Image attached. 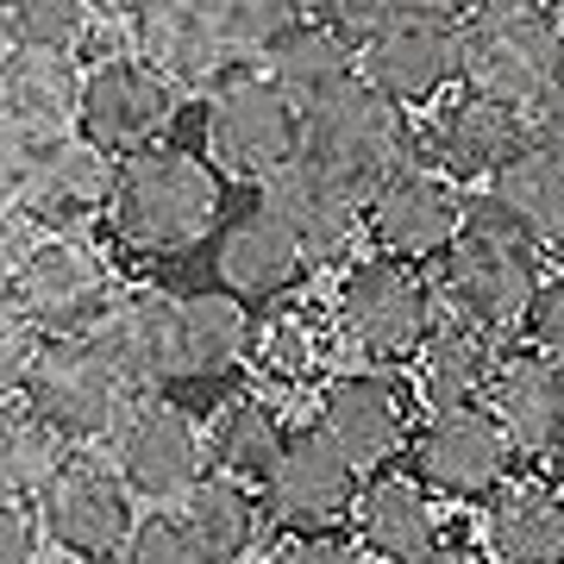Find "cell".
<instances>
[{
	"label": "cell",
	"instance_id": "obj_1",
	"mask_svg": "<svg viewBox=\"0 0 564 564\" xmlns=\"http://www.w3.org/2000/svg\"><path fill=\"white\" fill-rule=\"evenodd\" d=\"M440 289L452 302V314L464 326H477L484 339L514 333L527 321V307L540 295V251L502 214L496 195H464V220H458L452 251H445Z\"/></svg>",
	"mask_w": 564,
	"mask_h": 564
},
{
	"label": "cell",
	"instance_id": "obj_2",
	"mask_svg": "<svg viewBox=\"0 0 564 564\" xmlns=\"http://www.w3.org/2000/svg\"><path fill=\"white\" fill-rule=\"evenodd\" d=\"M458 76L477 101L527 113L564 76V32L552 7L489 0V7L458 13Z\"/></svg>",
	"mask_w": 564,
	"mask_h": 564
},
{
	"label": "cell",
	"instance_id": "obj_3",
	"mask_svg": "<svg viewBox=\"0 0 564 564\" xmlns=\"http://www.w3.org/2000/svg\"><path fill=\"white\" fill-rule=\"evenodd\" d=\"M107 214L132 251H188L214 232L220 182L202 158H188L176 144H151L113 170Z\"/></svg>",
	"mask_w": 564,
	"mask_h": 564
},
{
	"label": "cell",
	"instance_id": "obj_4",
	"mask_svg": "<svg viewBox=\"0 0 564 564\" xmlns=\"http://www.w3.org/2000/svg\"><path fill=\"white\" fill-rule=\"evenodd\" d=\"M295 163H307L314 176L339 182L345 195L364 202L389 170L408 163V113L351 76L326 101L295 113Z\"/></svg>",
	"mask_w": 564,
	"mask_h": 564
},
{
	"label": "cell",
	"instance_id": "obj_5",
	"mask_svg": "<svg viewBox=\"0 0 564 564\" xmlns=\"http://www.w3.org/2000/svg\"><path fill=\"white\" fill-rule=\"evenodd\" d=\"M0 302L51 345V339H82V333L107 314L113 289H107L101 258L82 239H39V245L20 251L13 282H7Z\"/></svg>",
	"mask_w": 564,
	"mask_h": 564
},
{
	"label": "cell",
	"instance_id": "obj_6",
	"mask_svg": "<svg viewBox=\"0 0 564 564\" xmlns=\"http://www.w3.org/2000/svg\"><path fill=\"white\" fill-rule=\"evenodd\" d=\"M358 82L377 88L395 107L433 101L458 76V7H426V0H389L377 39L358 51Z\"/></svg>",
	"mask_w": 564,
	"mask_h": 564
},
{
	"label": "cell",
	"instance_id": "obj_7",
	"mask_svg": "<svg viewBox=\"0 0 564 564\" xmlns=\"http://www.w3.org/2000/svg\"><path fill=\"white\" fill-rule=\"evenodd\" d=\"M176 120V88L144 69L139 57H107L95 63L76 88V126H82V144L101 151L107 163L113 158H139L170 132Z\"/></svg>",
	"mask_w": 564,
	"mask_h": 564
},
{
	"label": "cell",
	"instance_id": "obj_8",
	"mask_svg": "<svg viewBox=\"0 0 564 564\" xmlns=\"http://www.w3.org/2000/svg\"><path fill=\"white\" fill-rule=\"evenodd\" d=\"M202 132L226 176L263 182L295 158V107L282 101L258 69H232V76H220L207 88Z\"/></svg>",
	"mask_w": 564,
	"mask_h": 564
},
{
	"label": "cell",
	"instance_id": "obj_9",
	"mask_svg": "<svg viewBox=\"0 0 564 564\" xmlns=\"http://www.w3.org/2000/svg\"><path fill=\"white\" fill-rule=\"evenodd\" d=\"M25 414L44 421L63 445L101 440L126 414V383L101 364V351L88 339H51L39 345V364L25 377Z\"/></svg>",
	"mask_w": 564,
	"mask_h": 564
},
{
	"label": "cell",
	"instance_id": "obj_10",
	"mask_svg": "<svg viewBox=\"0 0 564 564\" xmlns=\"http://www.w3.org/2000/svg\"><path fill=\"white\" fill-rule=\"evenodd\" d=\"M339 333L370 358H408L433 333V289L414 263L364 258L339 282Z\"/></svg>",
	"mask_w": 564,
	"mask_h": 564
},
{
	"label": "cell",
	"instance_id": "obj_11",
	"mask_svg": "<svg viewBox=\"0 0 564 564\" xmlns=\"http://www.w3.org/2000/svg\"><path fill=\"white\" fill-rule=\"evenodd\" d=\"M132 51H139L144 69H158L170 88L176 82H214L245 69V57L232 51V32H226V7L214 0H144L132 7Z\"/></svg>",
	"mask_w": 564,
	"mask_h": 564
},
{
	"label": "cell",
	"instance_id": "obj_12",
	"mask_svg": "<svg viewBox=\"0 0 564 564\" xmlns=\"http://www.w3.org/2000/svg\"><path fill=\"white\" fill-rule=\"evenodd\" d=\"M351 502H358V470L314 426L307 433H289L276 470L263 477L270 521H282L295 540H333V527L351 521Z\"/></svg>",
	"mask_w": 564,
	"mask_h": 564
},
{
	"label": "cell",
	"instance_id": "obj_13",
	"mask_svg": "<svg viewBox=\"0 0 564 564\" xmlns=\"http://www.w3.org/2000/svg\"><path fill=\"white\" fill-rule=\"evenodd\" d=\"M120 477L126 496H151V502H170V496H188L202 484L207 470V445H202V426L188 421V408L176 402H139L120 414Z\"/></svg>",
	"mask_w": 564,
	"mask_h": 564
},
{
	"label": "cell",
	"instance_id": "obj_14",
	"mask_svg": "<svg viewBox=\"0 0 564 564\" xmlns=\"http://www.w3.org/2000/svg\"><path fill=\"white\" fill-rule=\"evenodd\" d=\"M458 220H464V195L440 170H426L414 158L370 188V232L383 245V258L395 263L445 258L452 239H458Z\"/></svg>",
	"mask_w": 564,
	"mask_h": 564
},
{
	"label": "cell",
	"instance_id": "obj_15",
	"mask_svg": "<svg viewBox=\"0 0 564 564\" xmlns=\"http://www.w3.org/2000/svg\"><path fill=\"white\" fill-rule=\"evenodd\" d=\"M44 533L69 558H113L132 540V496L101 458H69L57 484L39 496Z\"/></svg>",
	"mask_w": 564,
	"mask_h": 564
},
{
	"label": "cell",
	"instance_id": "obj_16",
	"mask_svg": "<svg viewBox=\"0 0 564 564\" xmlns=\"http://www.w3.org/2000/svg\"><path fill=\"white\" fill-rule=\"evenodd\" d=\"M82 339L101 351V364L132 389H163L176 383V295L163 289H126L107 302V314Z\"/></svg>",
	"mask_w": 564,
	"mask_h": 564
},
{
	"label": "cell",
	"instance_id": "obj_17",
	"mask_svg": "<svg viewBox=\"0 0 564 564\" xmlns=\"http://www.w3.org/2000/svg\"><path fill=\"white\" fill-rule=\"evenodd\" d=\"M508 470V440L496 414L477 408H445L414 433V484L440 496H489L502 489Z\"/></svg>",
	"mask_w": 564,
	"mask_h": 564
},
{
	"label": "cell",
	"instance_id": "obj_18",
	"mask_svg": "<svg viewBox=\"0 0 564 564\" xmlns=\"http://www.w3.org/2000/svg\"><path fill=\"white\" fill-rule=\"evenodd\" d=\"M258 214L276 226L282 239L295 245L302 263H326L339 258L345 245L358 239V195H345L339 182L314 176L307 163H282L276 176H263V202Z\"/></svg>",
	"mask_w": 564,
	"mask_h": 564
},
{
	"label": "cell",
	"instance_id": "obj_19",
	"mask_svg": "<svg viewBox=\"0 0 564 564\" xmlns=\"http://www.w3.org/2000/svg\"><path fill=\"white\" fill-rule=\"evenodd\" d=\"M107 195H113V163L101 151H88L82 139H51V144H32L25 182L13 202H20L25 220L63 226L57 239H69L76 226L107 214Z\"/></svg>",
	"mask_w": 564,
	"mask_h": 564
},
{
	"label": "cell",
	"instance_id": "obj_20",
	"mask_svg": "<svg viewBox=\"0 0 564 564\" xmlns=\"http://www.w3.org/2000/svg\"><path fill=\"white\" fill-rule=\"evenodd\" d=\"M351 470H383L389 458H402L408 445V414L402 395L383 377H333L321 389V426H314Z\"/></svg>",
	"mask_w": 564,
	"mask_h": 564
},
{
	"label": "cell",
	"instance_id": "obj_21",
	"mask_svg": "<svg viewBox=\"0 0 564 564\" xmlns=\"http://www.w3.org/2000/svg\"><path fill=\"white\" fill-rule=\"evenodd\" d=\"M496 426H502L508 452H558L564 445V358L545 351H514L496 364Z\"/></svg>",
	"mask_w": 564,
	"mask_h": 564
},
{
	"label": "cell",
	"instance_id": "obj_22",
	"mask_svg": "<svg viewBox=\"0 0 564 564\" xmlns=\"http://www.w3.org/2000/svg\"><path fill=\"white\" fill-rule=\"evenodd\" d=\"M521 151H527V120L508 113V107H496V101H477V95L445 101L440 120H433V158H440V176L452 188L496 176Z\"/></svg>",
	"mask_w": 564,
	"mask_h": 564
},
{
	"label": "cell",
	"instance_id": "obj_23",
	"mask_svg": "<svg viewBox=\"0 0 564 564\" xmlns=\"http://www.w3.org/2000/svg\"><path fill=\"white\" fill-rule=\"evenodd\" d=\"M76 63L51 51H0V126L20 132L25 144L63 139L76 120Z\"/></svg>",
	"mask_w": 564,
	"mask_h": 564
},
{
	"label": "cell",
	"instance_id": "obj_24",
	"mask_svg": "<svg viewBox=\"0 0 564 564\" xmlns=\"http://www.w3.org/2000/svg\"><path fill=\"white\" fill-rule=\"evenodd\" d=\"M351 521H358L364 545L389 564H426L440 552V521H433V502L414 477H370L358 484V502H351Z\"/></svg>",
	"mask_w": 564,
	"mask_h": 564
},
{
	"label": "cell",
	"instance_id": "obj_25",
	"mask_svg": "<svg viewBox=\"0 0 564 564\" xmlns=\"http://www.w3.org/2000/svg\"><path fill=\"white\" fill-rule=\"evenodd\" d=\"M351 76H358V57H351L321 20H302V13H295L276 39L263 44V82H270L295 113H307L314 101H326V95L345 88Z\"/></svg>",
	"mask_w": 564,
	"mask_h": 564
},
{
	"label": "cell",
	"instance_id": "obj_26",
	"mask_svg": "<svg viewBox=\"0 0 564 564\" xmlns=\"http://www.w3.org/2000/svg\"><path fill=\"white\" fill-rule=\"evenodd\" d=\"M214 270H220V282L232 295L270 302V295H282L289 282L302 276V258H295V245L251 207V214H232V220L220 226V239H214Z\"/></svg>",
	"mask_w": 564,
	"mask_h": 564
},
{
	"label": "cell",
	"instance_id": "obj_27",
	"mask_svg": "<svg viewBox=\"0 0 564 564\" xmlns=\"http://www.w3.org/2000/svg\"><path fill=\"white\" fill-rule=\"evenodd\" d=\"M489 552L502 564H564V496L545 484H502L489 496Z\"/></svg>",
	"mask_w": 564,
	"mask_h": 564
},
{
	"label": "cell",
	"instance_id": "obj_28",
	"mask_svg": "<svg viewBox=\"0 0 564 564\" xmlns=\"http://www.w3.org/2000/svg\"><path fill=\"white\" fill-rule=\"evenodd\" d=\"M496 339H484L477 326L464 321H433V333H426L421 345V395L433 414H445V408H477V395H484L489 383H496Z\"/></svg>",
	"mask_w": 564,
	"mask_h": 564
},
{
	"label": "cell",
	"instance_id": "obj_29",
	"mask_svg": "<svg viewBox=\"0 0 564 564\" xmlns=\"http://www.w3.org/2000/svg\"><path fill=\"white\" fill-rule=\"evenodd\" d=\"M251 321L232 295H182L176 302V377H226L245 358Z\"/></svg>",
	"mask_w": 564,
	"mask_h": 564
},
{
	"label": "cell",
	"instance_id": "obj_30",
	"mask_svg": "<svg viewBox=\"0 0 564 564\" xmlns=\"http://www.w3.org/2000/svg\"><path fill=\"white\" fill-rule=\"evenodd\" d=\"M489 195H496L508 220L533 239V251L564 245V158H552V151H533V144H527L514 163H502V170H496V188H489Z\"/></svg>",
	"mask_w": 564,
	"mask_h": 564
},
{
	"label": "cell",
	"instance_id": "obj_31",
	"mask_svg": "<svg viewBox=\"0 0 564 564\" xmlns=\"http://www.w3.org/2000/svg\"><path fill=\"white\" fill-rule=\"evenodd\" d=\"M170 521L188 533V545L202 552V564H232L251 545V533H258V496L239 484H226V477H202V484L182 496V508Z\"/></svg>",
	"mask_w": 564,
	"mask_h": 564
},
{
	"label": "cell",
	"instance_id": "obj_32",
	"mask_svg": "<svg viewBox=\"0 0 564 564\" xmlns=\"http://www.w3.org/2000/svg\"><path fill=\"white\" fill-rule=\"evenodd\" d=\"M69 464V445L44 421H32L25 408H0V502L25 508L57 484V470Z\"/></svg>",
	"mask_w": 564,
	"mask_h": 564
},
{
	"label": "cell",
	"instance_id": "obj_33",
	"mask_svg": "<svg viewBox=\"0 0 564 564\" xmlns=\"http://www.w3.org/2000/svg\"><path fill=\"white\" fill-rule=\"evenodd\" d=\"M282 445H289V433H282V421L270 414L263 402H232L220 414V433H214V458H220V470L214 477H226V484L239 489H263V477L276 470Z\"/></svg>",
	"mask_w": 564,
	"mask_h": 564
},
{
	"label": "cell",
	"instance_id": "obj_34",
	"mask_svg": "<svg viewBox=\"0 0 564 564\" xmlns=\"http://www.w3.org/2000/svg\"><path fill=\"white\" fill-rule=\"evenodd\" d=\"M82 32H88V7H82V0H7V7H0V44H7V51H51V57H69Z\"/></svg>",
	"mask_w": 564,
	"mask_h": 564
},
{
	"label": "cell",
	"instance_id": "obj_35",
	"mask_svg": "<svg viewBox=\"0 0 564 564\" xmlns=\"http://www.w3.org/2000/svg\"><path fill=\"white\" fill-rule=\"evenodd\" d=\"M245 351L258 358V370H276V377H302L307 364L321 358V326H314V307H276L251 326Z\"/></svg>",
	"mask_w": 564,
	"mask_h": 564
},
{
	"label": "cell",
	"instance_id": "obj_36",
	"mask_svg": "<svg viewBox=\"0 0 564 564\" xmlns=\"http://www.w3.org/2000/svg\"><path fill=\"white\" fill-rule=\"evenodd\" d=\"M220 7H226V32H232V51L239 57H263V44L302 13L289 0H220Z\"/></svg>",
	"mask_w": 564,
	"mask_h": 564
},
{
	"label": "cell",
	"instance_id": "obj_37",
	"mask_svg": "<svg viewBox=\"0 0 564 564\" xmlns=\"http://www.w3.org/2000/svg\"><path fill=\"white\" fill-rule=\"evenodd\" d=\"M39 333L13 314V307L0 302V402H13L25 389V377H32V364H39Z\"/></svg>",
	"mask_w": 564,
	"mask_h": 564
},
{
	"label": "cell",
	"instance_id": "obj_38",
	"mask_svg": "<svg viewBox=\"0 0 564 564\" xmlns=\"http://www.w3.org/2000/svg\"><path fill=\"white\" fill-rule=\"evenodd\" d=\"M132 558L126 564H202V552L188 545V533H182L170 514H151L144 527H132Z\"/></svg>",
	"mask_w": 564,
	"mask_h": 564
},
{
	"label": "cell",
	"instance_id": "obj_39",
	"mask_svg": "<svg viewBox=\"0 0 564 564\" xmlns=\"http://www.w3.org/2000/svg\"><path fill=\"white\" fill-rule=\"evenodd\" d=\"M521 120H527V144H533V151H552V158H564V76L552 82V88H545L533 107H527Z\"/></svg>",
	"mask_w": 564,
	"mask_h": 564
},
{
	"label": "cell",
	"instance_id": "obj_40",
	"mask_svg": "<svg viewBox=\"0 0 564 564\" xmlns=\"http://www.w3.org/2000/svg\"><path fill=\"white\" fill-rule=\"evenodd\" d=\"M527 326H533V339H540L545 358H564V276H552L540 295H533Z\"/></svg>",
	"mask_w": 564,
	"mask_h": 564
},
{
	"label": "cell",
	"instance_id": "obj_41",
	"mask_svg": "<svg viewBox=\"0 0 564 564\" xmlns=\"http://www.w3.org/2000/svg\"><path fill=\"white\" fill-rule=\"evenodd\" d=\"M270 564H364V552L345 540H289L270 552Z\"/></svg>",
	"mask_w": 564,
	"mask_h": 564
},
{
	"label": "cell",
	"instance_id": "obj_42",
	"mask_svg": "<svg viewBox=\"0 0 564 564\" xmlns=\"http://www.w3.org/2000/svg\"><path fill=\"white\" fill-rule=\"evenodd\" d=\"M0 564H32V514L0 502Z\"/></svg>",
	"mask_w": 564,
	"mask_h": 564
},
{
	"label": "cell",
	"instance_id": "obj_43",
	"mask_svg": "<svg viewBox=\"0 0 564 564\" xmlns=\"http://www.w3.org/2000/svg\"><path fill=\"white\" fill-rule=\"evenodd\" d=\"M25 158H32V144H25L20 132H7V126H0V202H13V195H20Z\"/></svg>",
	"mask_w": 564,
	"mask_h": 564
},
{
	"label": "cell",
	"instance_id": "obj_44",
	"mask_svg": "<svg viewBox=\"0 0 564 564\" xmlns=\"http://www.w3.org/2000/svg\"><path fill=\"white\" fill-rule=\"evenodd\" d=\"M20 232H13V220H0V295H7V282H13V263H20Z\"/></svg>",
	"mask_w": 564,
	"mask_h": 564
},
{
	"label": "cell",
	"instance_id": "obj_45",
	"mask_svg": "<svg viewBox=\"0 0 564 564\" xmlns=\"http://www.w3.org/2000/svg\"><path fill=\"white\" fill-rule=\"evenodd\" d=\"M426 564H484V558H477V552H433Z\"/></svg>",
	"mask_w": 564,
	"mask_h": 564
},
{
	"label": "cell",
	"instance_id": "obj_46",
	"mask_svg": "<svg viewBox=\"0 0 564 564\" xmlns=\"http://www.w3.org/2000/svg\"><path fill=\"white\" fill-rule=\"evenodd\" d=\"M558 470H564V445H558Z\"/></svg>",
	"mask_w": 564,
	"mask_h": 564
}]
</instances>
